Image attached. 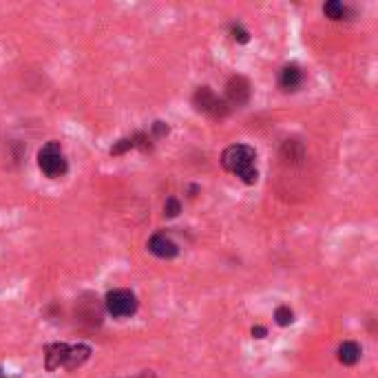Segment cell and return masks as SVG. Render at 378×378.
Wrapping results in <instances>:
<instances>
[{
	"mask_svg": "<svg viewBox=\"0 0 378 378\" xmlns=\"http://www.w3.org/2000/svg\"><path fill=\"white\" fill-rule=\"evenodd\" d=\"M301 84H304V71H301L296 65H286L279 73V87L283 91H296Z\"/></svg>",
	"mask_w": 378,
	"mask_h": 378,
	"instance_id": "8",
	"label": "cell"
},
{
	"mask_svg": "<svg viewBox=\"0 0 378 378\" xmlns=\"http://www.w3.org/2000/svg\"><path fill=\"white\" fill-rule=\"evenodd\" d=\"M336 356L343 365H356L358 361H361V345H358L356 341H343L336 350Z\"/></svg>",
	"mask_w": 378,
	"mask_h": 378,
	"instance_id": "9",
	"label": "cell"
},
{
	"mask_svg": "<svg viewBox=\"0 0 378 378\" xmlns=\"http://www.w3.org/2000/svg\"><path fill=\"white\" fill-rule=\"evenodd\" d=\"M133 378H157L155 376V372L153 369H144V372H140L138 376H133Z\"/></svg>",
	"mask_w": 378,
	"mask_h": 378,
	"instance_id": "17",
	"label": "cell"
},
{
	"mask_svg": "<svg viewBox=\"0 0 378 378\" xmlns=\"http://www.w3.org/2000/svg\"><path fill=\"white\" fill-rule=\"evenodd\" d=\"M250 82L243 75H235L226 84V104L228 106H243L250 100Z\"/></svg>",
	"mask_w": 378,
	"mask_h": 378,
	"instance_id": "6",
	"label": "cell"
},
{
	"mask_svg": "<svg viewBox=\"0 0 378 378\" xmlns=\"http://www.w3.org/2000/svg\"><path fill=\"white\" fill-rule=\"evenodd\" d=\"M274 321H277L281 328H286V326H290L292 321H294V312H292L288 306H279V308L274 310Z\"/></svg>",
	"mask_w": 378,
	"mask_h": 378,
	"instance_id": "11",
	"label": "cell"
},
{
	"mask_svg": "<svg viewBox=\"0 0 378 378\" xmlns=\"http://www.w3.org/2000/svg\"><path fill=\"white\" fill-rule=\"evenodd\" d=\"M230 35H233V40H235V43H239V45L250 43V33L245 31L239 23H237V25H230Z\"/></svg>",
	"mask_w": 378,
	"mask_h": 378,
	"instance_id": "14",
	"label": "cell"
},
{
	"mask_svg": "<svg viewBox=\"0 0 378 378\" xmlns=\"http://www.w3.org/2000/svg\"><path fill=\"white\" fill-rule=\"evenodd\" d=\"M0 378H7V376H5V372H3V369H0Z\"/></svg>",
	"mask_w": 378,
	"mask_h": 378,
	"instance_id": "18",
	"label": "cell"
},
{
	"mask_svg": "<svg viewBox=\"0 0 378 378\" xmlns=\"http://www.w3.org/2000/svg\"><path fill=\"white\" fill-rule=\"evenodd\" d=\"M266 334H268V330H266V328H261V326L252 328V336H255V338H263Z\"/></svg>",
	"mask_w": 378,
	"mask_h": 378,
	"instance_id": "16",
	"label": "cell"
},
{
	"mask_svg": "<svg viewBox=\"0 0 378 378\" xmlns=\"http://www.w3.org/2000/svg\"><path fill=\"white\" fill-rule=\"evenodd\" d=\"M221 166L230 175L239 177L243 184H257L259 171H257V150L248 144H233L221 153Z\"/></svg>",
	"mask_w": 378,
	"mask_h": 378,
	"instance_id": "1",
	"label": "cell"
},
{
	"mask_svg": "<svg viewBox=\"0 0 378 378\" xmlns=\"http://www.w3.org/2000/svg\"><path fill=\"white\" fill-rule=\"evenodd\" d=\"M104 308L111 316H116V318L133 316L138 312V296H135V292H130L126 288H116V290L106 292Z\"/></svg>",
	"mask_w": 378,
	"mask_h": 378,
	"instance_id": "5",
	"label": "cell"
},
{
	"mask_svg": "<svg viewBox=\"0 0 378 378\" xmlns=\"http://www.w3.org/2000/svg\"><path fill=\"white\" fill-rule=\"evenodd\" d=\"M323 13L330 21H343V18H348V7L343 3H338V0H330V3L323 5Z\"/></svg>",
	"mask_w": 378,
	"mask_h": 378,
	"instance_id": "10",
	"label": "cell"
},
{
	"mask_svg": "<svg viewBox=\"0 0 378 378\" xmlns=\"http://www.w3.org/2000/svg\"><path fill=\"white\" fill-rule=\"evenodd\" d=\"M38 168L49 177L58 179L65 177L69 171V162L65 157V150L60 142H47L40 150H38Z\"/></svg>",
	"mask_w": 378,
	"mask_h": 378,
	"instance_id": "3",
	"label": "cell"
},
{
	"mask_svg": "<svg viewBox=\"0 0 378 378\" xmlns=\"http://www.w3.org/2000/svg\"><path fill=\"white\" fill-rule=\"evenodd\" d=\"M168 130H171V128H168V124H164V122H155V124H153V135H150V138H153V140H160V138L168 135Z\"/></svg>",
	"mask_w": 378,
	"mask_h": 378,
	"instance_id": "15",
	"label": "cell"
},
{
	"mask_svg": "<svg viewBox=\"0 0 378 378\" xmlns=\"http://www.w3.org/2000/svg\"><path fill=\"white\" fill-rule=\"evenodd\" d=\"M133 148H135L133 135H130V138H122V140H118L116 144L111 146V155H124L126 150H133Z\"/></svg>",
	"mask_w": 378,
	"mask_h": 378,
	"instance_id": "12",
	"label": "cell"
},
{
	"mask_svg": "<svg viewBox=\"0 0 378 378\" xmlns=\"http://www.w3.org/2000/svg\"><path fill=\"white\" fill-rule=\"evenodd\" d=\"M146 248H148L150 255H155L157 259H175L179 255V245L164 233H157V235L150 237L148 243H146Z\"/></svg>",
	"mask_w": 378,
	"mask_h": 378,
	"instance_id": "7",
	"label": "cell"
},
{
	"mask_svg": "<svg viewBox=\"0 0 378 378\" xmlns=\"http://www.w3.org/2000/svg\"><path fill=\"white\" fill-rule=\"evenodd\" d=\"M179 213H182V204H179V199L168 197L166 204H164V215H166L168 219H173V217H177Z\"/></svg>",
	"mask_w": 378,
	"mask_h": 378,
	"instance_id": "13",
	"label": "cell"
},
{
	"mask_svg": "<svg viewBox=\"0 0 378 378\" xmlns=\"http://www.w3.org/2000/svg\"><path fill=\"white\" fill-rule=\"evenodd\" d=\"M91 345H84V343H75V345H69V343H49L45 348V367L49 372H55V369H78L80 365H84L91 356Z\"/></svg>",
	"mask_w": 378,
	"mask_h": 378,
	"instance_id": "2",
	"label": "cell"
},
{
	"mask_svg": "<svg viewBox=\"0 0 378 378\" xmlns=\"http://www.w3.org/2000/svg\"><path fill=\"white\" fill-rule=\"evenodd\" d=\"M193 106L204 113V116L213 118V120H221L230 113V106L226 104L223 98H219L217 93L211 87H199L193 93Z\"/></svg>",
	"mask_w": 378,
	"mask_h": 378,
	"instance_id": "4",
	"label": "cell"
}]
</instances>
